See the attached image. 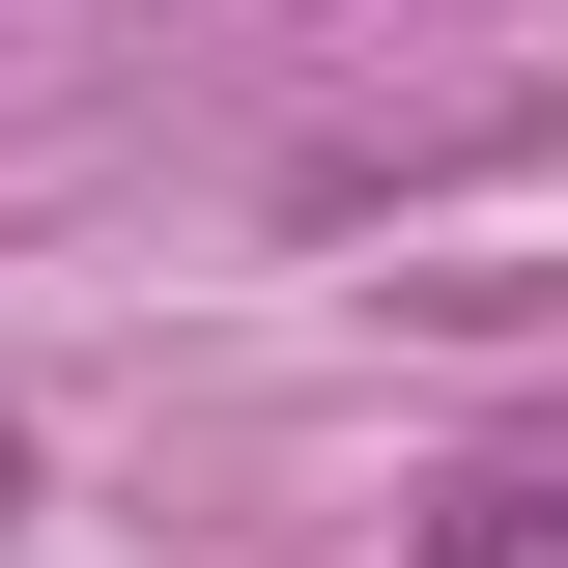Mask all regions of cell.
Here are the masks:
<instances>
[{"label": "cell", "mask_w": 568, "mask_h": 568, "mask_svg": "<svg viewBox=\"0 0 568 568\" xmlns=\"http://www.w3.org/2000/svg\"><path fill=\"white\" fill-rule=\"evenodd\" d=\"M0 484H29V426H0Z\"/></svg>", "instance_id": "cell-2"}, {"label": "cell", "mask_w": 568, "mask_h": 568, "mask_svg": "<svg viewBox=\"0 0 568 568\" xmlns=\"http://www.w3.org/2000/svg\"><path fill=\"white\" fill-rule=\"evenodd\" d=\"M455 568H568V484H455Z\"/></svg>", "instance_id": "cell-1"}]
</instances>
